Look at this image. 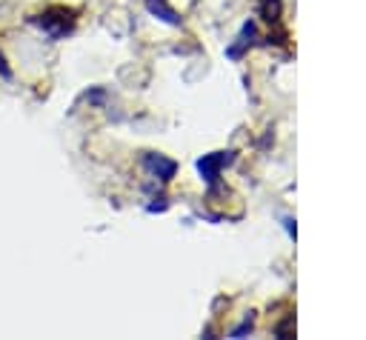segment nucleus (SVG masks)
<instances>
[{
  "label": "nucleus",
  "mask_w": 366,
  "mask_h": 340,
  "mask_svg": "<svg viewBox=\"0 0 366 340\" xmlns=\"http://www.w3.org/2000/svg\"><path fill=\"white\" fill-rule=\"evenodd\" d=\"M226 160H229V157L220 151V154H214V157H203V160L197 163V169L203 171V177H206L209 183H214V177H217V169H220Z\"/></svg>",
  "instance_id": "nucleus-1"
},
{
  "label": "nucleus",
  "mask_w": 366,
  "mask_h": 340,
  "mask_svg": "<svg viewBox=\"0 0 366 340\" xmlns=\"http://www.w3.org/2000/svg\"><path fill=\"white\" fill-rule=\"evenodd\" d=\"M149 166H152L154 171L160 169V171H163V180H169V177L174 174V163H172V160H163L160 154H157V157H149Z\"/></svg>",
  "instance_id": "nucleus-2"
},
{
  "label": "nucleus",
  "mask_w": 366,
  "mask_h": 340,
  "mask_svg": "<svg viewBox=\"0 0 366 340\" xmlns=\"http://www.w3.org/2000/svg\"><path fill=\"white\" fill-rule=\"evenodd\" d=\"M149 9H152V11H160L166 23H180V20H177V14H174L163 0H149Z\"/></svg>",
  "instance_id": "nucleus-3"
},
{
  "label": "nucleus",
  "mask_w": 366,
  "mask_h": 340,
  "mask_svg": "<svg viewBox=\"0 0 366 340\" xmlns=\"http://www.w3.org/2000/svg\"><path fill=\"white\" fill-rule=\"evenodd\" d=\"M0 71H3V77H11V71H9L6 66H3V57H0Z\"/></svg>",
  "instance_id": "nucleus-4"
}]
</instances>
